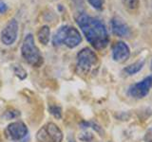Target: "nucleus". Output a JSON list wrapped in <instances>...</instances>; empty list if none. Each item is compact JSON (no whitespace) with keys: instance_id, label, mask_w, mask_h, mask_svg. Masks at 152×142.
Wrapping results in <instances>:
<instances>
[{"instance_id":"nucleus-1","label":"nucleus","mask_w":152,"mask_h":142,"mask_svg":"<svg viewBox=\"0 0 152 142\" xmlns=\"http://www.w3.org/2000/svg\"><path fill=\"white\" fill-rule=\"evenodd\" d=\"M76 23L87 41L95 49L102 50L107 46L109 42L108 32L101 20L86 13H81L76 18Z\"/></svg>"},{"instance_id":"nucleus-2","label":"nucleus","mask_w":152,"mask_h":142,"mask_svg":"<svg viewBox=\"0 0 152 142\" xmlns=\"http://www.w3.org/2000/svg\"><path fill=\"white\" fill-rule=\"evenodd\" d=\"M21 55L28 64L33 67H39L44 63L39 49L36 46L34 37L31 33L25 36L21 46Z\"/></svg>"},{"instance_id":"nucleus-3","label":"nucleus","mask_w":152,"mask_h":142,"mask_svg":"<svg viewBox=\"0 0 152 142\" xmlns=\"http://www.w3.org/2000/svg\"><path fill=\"white\" fill-rule=\"evenodd\" d=\"M98 64L96 53L89 47H85L77 54V68L82 73H88Z\"/></svg>"},{"instance_id":"nucleus-4","label":"nucleus","mask_w":152,"mask_h":142,"mask_svg":"<svg viewBox=\"0 0 152 142\" xmlns=\"http://www.w3.org/2000/svg\"><path fill=\"white\" fill-rule=\"evenodd\" d=\"M19 26L18 22L15 19H12L8 22V24L2 30L0 34V40L2 44L5 46H12L13 45L18 37Z\"/></svg>"},{"instance_id":"nucleus-5","label":"nucleus","mask_w":152,"mask_h":142,"mask_svg":"<svg viewBox=\"0 0 152 142\" xmlns=\"http://www.w3.org/2000/svg\"><path fill=\"white\" fill-rule=\"evenodd\" d=\"M152 86V76L145 78L141 82L132 84L127 90V95L134 99H142L147 96Z\"/></svg>"},{"instance_id":"nucleus-6","label":"nucleus","mask_w":152,"mask_h":142,"mask_svg":"<svg viewBox=\"0 0 152 142\" xmlns=\"http://www.w3.org/2000/svg\"><path fill=\"white\" fill-rule=\"evenodd\" d=\"M28 133V127L22 121H15L9 124L5 130V135L10 140L19 141L26 137Z\"/></svg>"},{"instance_id":"nucleus-7","label":"nucleus","mask_w":152,"mask_h":142,"mask_svg":"<svg viewBox=\"0 0 152 142\" xmlns=\"http://www.w3.org/2000/svg\"><path fill=\"white\" fill-rule=\"evenodd\" d=\"M81 42H82V36H81L79 30L74 27L66 25L63 44L66 45L69 49H74L81 44Z\"/></svg>"},{"instance_id":"nucleus-8","label":"nucleus","mask_w":152,"mask_h":142,"mask_svg":"<svg viewBox=\"0 0 152 142\" xmlns=\"http://www.w3.org/2000/svg\"><path fill=\"white\" fill-rule=\"evenodd\" d=\"M130 55V49L125 42H117L112 49V59L117 63L126 62Z\"/></svg>"},{"instance_id":"nucleus-9","label":"nucleus","mask_w":152,"mask_h":142,"mask_svg":"<svg viewBox=\"0 0 152 142\" xmlns=\"http://www.w3.org/2000/svg\"><path fill=\"white\" fill-rule=\"evenodd\" d=\"M111 30L114 35L118 37H128L130 34V28L128 25L121 18L114 17L111 20Z\"/></svg>"},{"instance_id":"nucleus-10","label":"nucleus","mask_w":152,"mask_h":142,"mask_svg":"<svg viewBox=\"0 0 152 142\" xmlns=\"http://www.w3.org/2000/svg\"><path fill=\"white\" fill-rule=\"evenodd\" d=\"M48 135H50L53 142H62L63 141V133L61 129L53 122H49L45 126Z\"/></svg>"},{"instance_id":"nucleus-11","label":"nucleus","mask_w":152,"mask_h":142,"mask_svg":"<svg viewBox=\"0 0 152 142\" xmlns=\"http://www.w3.org/2000/svg\"><path fill=\"white\" fill-rule=\"evenodd\" d=\"M37 39L40 44L47 46L50 40V28L49 26H43L37 32Z\"/></svg>"},{"instance_id":"nucleus-12","label":"nucleus","mask_w":152,"mask_h":142,"mask_svg":"<svg viewBox=\"0 0 152 142\" xmlns=\"http://www.w3.org/2000/svg\"><path fill=\"white\" fill-rule=\"evenodd\" d=\"M145 65V61L144 60H141V61H138L134 64H131L128 66L124 69V73L127 76H131V75H134L138 72H140V71L142 69Z\"/></svg>"},{"instance_id":"nucleus-13","label":"nucleus","mask_w":152,"mask_h":142,"mask_svg":"<svg viewBox=\"0 0 152 142\" xmlns=\"http://www.w3.org/2000/svg\"><path fill=\"white\" fill-rule=\"evenodd\" d=\"M79 126H80V128H82V129L91 128V129H93L99 135H101V136H104V129L98 124L97 122H95V121H86V120H84L82 122H80Z\"/></svg>"},{"instance_id":"nucleus-14","label":"nucleus","mask_w":152,"mask_h":142,"mask_svg":"<svg viewBox=\"0 0 152 142\" xmlns=\"http://www.w3.org/2000/svg\"><path fill=\"white\" fill-rule=\"evenodd\" d=\"M66 25H64L60 27L58 30H56L54 35L52 36V44L55 46H61L64 42V37H65V32H66Z\"/></svg>"},{"instance_id":"nucleus-15","label":"nucleus","mask_w":152,"mask_h":142,"mask_svg":"<svg viewBox=\"0 0 152 142\" xmlns=\"http://www.w3.org/2000/svg\"><path fill=\"white\" fill-rule=\"evenodd\" d=\"M20 116H21V112L16 110V109H14V108L7 109V110L5 111L4 114H3V117L5 118V120H14V118L19 117Z\"/></svg>"},{"instance_id":"nucleus-16","label":"nucleus","mask_w":152,"mask_h":142,"mask_svg":"<svg viewBox=\"0 0 152 142\" xmlns=\"http://www.w3.org/2000/svg\"><path fill=\"white\" fill-rule=\"evenodd\" d=\"M13 72L15 74L16 77L19 79V80H25L28 76V73L26 69L23 67L21 65H18V64H14L13 65Z\"/></svg>"},{"instance_id":"nucleus-17","label":"nucleus","mask_w":152,"mask_h":142,"mask_svg":"<svg viewBox=\"0 0 152 142\" xmlns=\"http://www.w3.org/2000/svg\"><path fill=\"white\" fill-rule=\"evenodd\" d=\"M49 112L56 118V120H61L62 116H63L62 108L59 105H56V104H51V105L49 106Z\"/></svg>"},{"instance_id":"nucleus-18","label":"nucleus","mask_w":152,"mask_h":142,"mask_svg":"<svg viewBox=\"0 0 152 142\" xmlns=\"http://www.w3.org/2000/svg\"><path fill=\"white\" fill-rule=\"evenodd\" d=\"M78 138L79 140L83 141V142H90L93 140V135L91 134V133L89 132H83L81 133V134H79L78 135Z\"/></svg>"},{"instance_id":"nucleus-19","label":"nucleus","mask_w":152,"mask_h":142,"mask_svg":"<svg viewBox=\"0 0 152 142\" xmlns=\"http://www.w3.org/2000/svg\"><path fill=\"white\" fill-rule=\"evenodd\" d=\"M88 2L92 8H94L97 11H101L104 7V0H88Z\"/></svg>"},{"instance_id":"nucleus-20","label":"nucleus","mask_w":152,"mask_h":142,"mask_svg":"<svg viewBox=\"0 0 152 142\" xmlns=\"http://www.w3.org/2000/svg\"><path fill=\"white\" fill-rule=\"evenodd\" d=\"M123 3L128 9H135L139 6V0H123Z\"/></svg>"},{"instance_id":"nucleus-21","label":"nucleus","mask_w":152,"mask_h":142,"mask_svg":"<svg viewBox=\"0 0 152 142\" xmlns=\"http://www.w3.org/2000/svg\"><path fill=\"white\" fill-rule=\"evenodd\" d=\"M144 140L145 142H152V127L146 131L145 135L144 136Z\"/></svg>"},{"instance_id":"nucleus-22","label":"nucleus","mask_w":152,"mask_h":142,"mask_svg":"<svg viewBox=\"0 0 152 142\" xmlns=\"http://www.w3.org/2000/svg\"><path fill=\"white\" fill-rule=\"evenodd\" d=\"M8 9H9L8 5H7L6 3H5V2L3 1V0H0V13L3 14V13H5V12H7Z\"/></svg>"},{"instance_id":"nucleus-23","label":"nucleus","mask_w":152,"mask_h":142,"mask_svg":"<svg viewBox=\"0 0 152 142\" xmlns=\"http://www.w3.org/2000/svg\"><path fill=\"white\" fill-rule=\"evenodd\" d=\"M68 142H76L75 141V139L73 138V137H69V141Z\"/></svg>"},{"instance_id":"nucleus-24","label":"nucleus","mask_w":152,"mask_h":142,"mask_svg":"<svg viewBox=\"0 0 152 142\" xmlns=\"http://www.w3.org/2000/svg\"><path fill=\"white\" fill-rule=\"evenodd\" d=\"M2 141V138H1V135H0V142H1Z\"/></svg>"},{"instance_id":"nucleus-25","label":"nucleus","mask_w":152,"mask_h":142,"mask_svg":"<svg viewBox=\"0 0 152 142\" xmlns=\"http://www.w3.org/2000/svg\"><path fill=\"white\" fill-rule=\"evenodd\" d=\"M151 70H152V61H151Z\"/></svg>"}]
</instances>
